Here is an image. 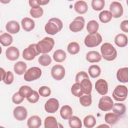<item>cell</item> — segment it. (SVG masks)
Here are the masks:
<instances>
[{
	"label": "cell",
	"instance_id": "1",
	"mask_svg": "<svg viewBox=\"0 0 128 128\" xmlns=\"http://www.w3.org/2000/svg\"><path fill=\"white\" fill-rule=\"evenodd\" d=\"M63 27L61 20L58 18H50L44 26L46 32L50 35H54L60 32Z\"/></svg>",
	"mask_w": 128,
	"mask_h": 128
},
{
	"label": "cell",
	"instance_id": "2",
	"mask_svg": "<svg viewBox=\"0 0 128 128\" xmlns=\"http://www.w3.org/2000/svg\"><path fill=\"white\" fill-rule=\"evenodd\" d=\"M100 51L103 58L108 61L114 60L117 56L116 48L110 43H104L100 47Z\"/></svg>",
	"mask_w": 128,
	"mask_h": 128
},
{
	"label": "cell",
	"instance_id": "3",
	"mask_svg": "<svg viewBox=\"0 0 128 128\" xmlns=\"http://www.w3.org/2000/svg\"><path fill=\"white\" fill-rule=\"evenodd\" d=\"M54 44V39L50 37H46L36 44L38 50L40 53L46 54L50 52Z\"/></svg>",
	"mask_w": 128,
	"mask_h": 128
},
{
	"label": "cell",
	"instance_id": "4",
	"mask_svg": "<svg viewBox=\"0 0 128 128\" xmlns=\"http://www.w3.org/2000/svg\"><path fill=\"white\" fill-rule=\"evenodd\" d=\"M102 42V38L99 33L88 34L85 38L84 42L88 48H93L98 46Z\"/></svg>",
	"mask_w": 128,
	"mask_h": 128
},
{
	"label": "cell",
	"instance_id": "5",
	"mask_svg": "<svg viewBox=\"0 0 128 128\" xmlns=\"http://www.w3.org/2000/svg\"><path fill=\"white\" fill-rule=\"evenodd\" d=\"M112 95L116 100L122 102L127 97L128 88L125 86L118 85L114 90Z\"/></svg>",
	"mask_w": 128,
	"mask_h": 128
},
{
	"label": "cell",
	"instance_id": "6",
	"mask_svg": "<svg viewBox=\"0 0 128 128\" xmlns=\"http://www.w3.org/2000/svg\"><path fill=\"white\" fill-rule=\"evenodd\" d=\"M42 72L41 69L38 67H32L25 72L24 79L27 82L36 80L40 78Z\"/></svg>",
	"mask_w": 128,
	"mask_h": 128
},
{
	"label": "cell",
	"instance_id": "7",
	"mask_svg": "<svg viewBox=\"0 0 128 128\" xmlns=\"http://www.w3.org/2000/svg\"><path fill=\"white\" fill-rule=\"evenodd\" d=\"M40 54V52L37 50L36 44H30L23 50L22 58L26 60H31Z\"/></svg>",
	"mask_w": 128,
	"mask_h": 128
},
{
	"label": "cell",
	"instance_id": "8",
	"mask_svg": "<svg viewBox=\"0 0 128 128\" xmlns=\"http://www.w3.org/2000/svg\"><path fill=\"white\" fill-rule=\"evenodd\" d=\"M114 105L113 101L108 96H103L102 97L98 102V108L102 111L107 112L111 110Z\"/></svg>",
	"mask_w": 128,
	"mask_h": 128
},
{
	"label": "cell",
	"instance_id": "9",
	"mask_svg": "<svg viewBox=\"0 0 128 128\" xmlns=\"http://www.w3.org/2000/svg\"><path fill=\"white\" fill-rule=\"evenodd\" d=\"M84 26V19L82 16H78L70 24L69 28L74 32L81 31Z\"/></svg>",
	"mask_w": 128,
	"mask_h": 128
},
{
	"label": "cell",
	"instance_id": "10",
	"mask_svg": "<svg viewBox=\"0 0 128 128\" xmlns=\"http://www.w3.org/2000/svg\"><path fill=\"white\" fill-rule=\"evenodd\" d=\"M51 75L54 79L61 80L65 76V69L62 65H54L51 69Z\"/></svg>",
	"mask_w": 128,
	"mask_h": 128
},
{
	"label": "cell",
	"instance_id": "11",
	"mask_svg": "<svg viewBox=\"0 0 128 128\" xmlns=\"http://www.w3.org/2000/svg\"><path fill=\"white\" fill-rule=\"evenodd\" d=\"M110 10L112 16L114 18L120 17L123 14V8L120 3L118 2H113L110 6Z\"/></svg>",
	"mask_w": 128,
	"mask_h": 128
},
{
	"label": "cell",
	"instance_id": "12",
	"mask_svg": "<svg viewBox=\"0 0 128 128\" xmlns=\"http://www.w3.org/2000/svg\"><path fill=\"white\" fill-rule=\"evenodd\" d=\"M59 107V102L57 99L51 98L46 102L44 109L48 113H54L56 112Z\"/></svg>",
	"mask_w": 128,
	"mask_h": 128
},
{
	"label": "cell",
	"instance_id": "13",
	"mask_svg": "<svg viewBox=\"0 0 128 128\" xmlns=\"http://www.w3.org/2000/svg\"><path fill=\"white\" fill-rule=\"evenodd\" d=\"M95 88L101 95H105L108 92V84L106 81L104 79L98 80L95 84Z\"/></svg>",
	"mask_w": 128,
	"mask_h": 128
},
{
	"label": "cell",
	"instance_id": "14",
	"mask_svg": "<svg viewBox=\"0 0 128 128\" xmlns=\"http://www.w3.org/2000/svg\"><path fill=\"white\" fill-rule=\"evenodd\" d=\"M14 116L18 120H24L27 116V110L22 106H18L14 108L13 112Z\"/></svg>",
	"mask_w": 128,
	"mask_h": 128
},
{
	"label": "cell",
	"instance_id": "15",
	"mask_svg": "<svg viewBox=\"0 0 128 128\" xmlns=\"http://www.w3.org/2000/svg\"><path fill=\"white\" fill-rule=\"evenodd\" d=\"M6 56L7 58L10 60H16L20 56V52L18 48L14 46L8 48L6 51Z\"/></svg>",
	"mask_w": 128,
	"mask_h": 128
},
{
	"label": "cell",
	"instance_id": "16",
	"mask_svg": "<svg viewBox=\"0 0 128 128\" xmlns=\"http://www.w3.org/2000/svg\"><path fill=\"white\" fill-rule=\"evenodd\" d=\"M118 80L122 83L128 82V68H120L116 73Z\"/></svg>",
	"mask_w": 128,
	"mask_h": 128
},
{
	"label": "cell",
	"instance_id": "17",
	"mask_svg": "<svg viewBox=\"0 0 128 128\" xmlns=\"http://www.w3.org/2000/svg\"><path fill=\"white\" fill-rule=\"evenodd\" d=\"M42 124L40 118L37 116L30 117L27 121V125L29 128H38Z\"/></svg>",
	"mask_w": 128,
	"mask_h": 128
},
{
	"label": "cell",
	"instance_id": "18",
	"mask_svg": "<svg viewBox=\"0 0 128 128\" xmlns=\"http://www.w3.org/2000/svg\"><path fill=\"white\" fill-rule=\"evenodd\" d=\"M6 30L10 34H14L18 32L20 30V26L18 22L15 20L8 22L6 26Z\"/></svg>",
	"mask_w": 128,
	"mask_h": 128
},
{
	"label": "cell",
	"instance_id": "19",
	"mask_svg": "<svg viewBox=\"0 0 128 128\" xmlns=\"http://www.w3.org/2000/svg\"><path fill=\"white\" fill-rule=\"evenodd\" d=\"M21 23L23 29L28 32L32 30L35 26L34 21L29 18H24L22 20Z\"/></svg>",
	"mask_w": 128,
	"mask_h": 128
},
{
	"label": "cell",
	"instance_id": "20",
	"mask_svg": "<svg viewBox=\"0 0 128 128\" xmlns=\"http://www.w3.org/2000/svg\"><path fill=\"white\" fill-rule=\"evenodd\" d=\"M86 59L90 62H99L102 60V56L96 51H90L86 55Z\"/></svg>",
	"mask_w": 128,
	"mask_h": 128
},
{
	"label": "cell",
	"instance_id": "21",
	"mask_svg": "<svg viewBox=\"0 0 128 128\" xmlns=\"http://www.w3.org/2000/svg\"><path fill=\"white\" fill-rule=\"evenodd\" d=\"M74 10L78 14H84L88 10V5L83 0L77 1L74 6Z\"/></svg>",
	"mask_w": 128,
	"mask_h": 128
},
{
	"label": "cell",
	"instance_id": "22",
	"mask_svg": "<svg viewBox=\"0 0 128 128\" xmlns=\"http://www.w3.org/2000/svg\"><path fill=\"white\" fill-rule=\"evenodd\" d=\"M114 42L119 47H124L128 44V38L123 34H118L114 38Z\"/></svg>",
	"mask_w": 128,
	"mask_h": 128
},
{
	"label": "cell",
	"instance_id": "23",
	"mask_svg": "<svg viewBox=\"0 0 128 128\" xmlns=\"http://www.w3.org/2000/svg\"><path fill=\"white\" fill-rule=\"evenodd\" d=\"M60 114L63 119H69L72 115V108L68 105L62 106L60 110Z\"/></svg>",
	"mask_w": 128,
	"mask_h": 128
},
{
	"label": "cell",
	"instance_id": "24",
	"mask_svg": "<svg viewBox=\"0 0 128 128\" xmlns=\"http://www.w3.org/2000/svg\"><path fill=\"white\" fill-rule=\"evenodd\" d=\"M84 94H86L91 93L92 90V84L89 78L82 80L80 82Z\"/></svg>",
	"mask_w": 128,
	"mask_h": 128
},
{
	"label": "cell",
	"instance_id": "25",
	"mask_svg": "<svg viewBox=\"0 0 128 128\" xmlns=\"http://www.w3.org/2000/svg\"><path fill=\"white\" fill-rule=\"evenodd\" d=\"M112 108L113 112L117 114L119 117L124 115L126 110L125 105L121 103H116L114 104Z\"/></svg>",
	"mask_w": 128,
	"mask_h": 128
},
{
	"label": "cell",
	"instance_id": "26",
	"mask_svg": "<svg viewBox=\"0 0 128 128\" xmlns=\"http://www.w3.org/2000/svg\"><path fill=\"white\" fill-rule=\"evenodd\" d=\"M44 126L45 128H56L58 127L56 118L52 116H48L45 118Z\"/></svg>",
	"mask_w": 128,
	"mask_h": 128
},
{
	"label": "cell",
	"instance_id": "27",
	"mask_svg": "<svg viewBox=\"0 0 128 128\" xmlns=\"http://www.w3.org/2000/svg\"><path fill=\"white\" fill-rule=\"evenodd\" d=\"M26 70V64L22 61L17 62L14 65V70L15 72L18 74H22Z\"/></svg>",
	"mask_w": 128,
	"mask_h": 128
},
{
	"label": "cell",
	"instance_id": "28",
	"mask_svg": "<svg viewBox=\"0 0 128 128\" xmlns=\"http://www.w3.org/2000/svg\"><path fill=\"white\" fill-rule=\"evenodd\" d=\"M119 120V116L114 112H108L106 114L104 120L106 122L110 124H114Z\"/></svg>",
	"mask_w": 128,
	"mask_h": 128
},
{
	"label": "cell",
	"instance_id": "29",
	"mask_svg": "<svg viewBox=\"0 0 128 128\" xmlns=\"http://www.w3.org/2000/svg\"><path fill=\"white\" fill-rule=\"evenodd\" d=\"M66 56V53L63 50H58L54 52L53 54V58L56 62H61L65 60Z\"/></svg>",
	"mask_w": 128,
	"mask_h": 128
},
{
	"label": "cell",
	"instance_id": "30",
	"mask_svg": "<svg viewBox=\"0 0 128 128\" xmlns=\"http://www.w3.org/2000/svg\"><path fill=\"white\" fill-rule=\"evenodd\" d=\"M99 28L98 22L94 20H92L90 21L86 26V30L90 34H93L97 32Z\"/></svg>",
	"mask_w": 128,
	"mask_h": 128
},
{
	"label": "cell",
	"instance_id": "31",
	"mask_svg": "<svg viewBox=\"0 0 128 128\" xmlns=\"http://www.w3.org/2000/svg\"><path fill=\"white\" fill-rule=\"evenodd\" d=\"M0 42L3 46H7L12 43V37L8 33H4L0 35Z\"/></svg>",
	"mask_w": 128,
	"mask_h": 128
},
{
	"label": "cell",
	"instance_id": "32",
	"mask_svg": "<svg viewBox=\"0 0 128 128\" xmlns=\"http://www.w3.org/2000/svg\"><path fill=\"white\" fill-rule=\"evenodd\" d=\"M71 92L72 94L77 97H80L82 96L84 92L80 82H76L74 84L71 88Z\"/></svg>",
	"mask_w": 128,
	"mask_h": 128
},
{
	"label": "cell",
	"instance_id": "33",
	"mask_svg": "<svg viewBox=\"0 0 128 128\" xmlns=\"http://www.w3.org/2000/svg\"><path fill=\"white\" fill-rule=\"evenodd\" d=\"M98 16L101 22L103 23H107L111 20L112 16L110 12L104 10L100 13Z\"/></svg>",
	"mask_w": 128,
	"mask_h": 128
},
{
	"label": "cell",
	"instance_id": "34",
	"mask_svg": "<svg viewBox=\"0 0 128 128\" xmlns=\"http://www.w3.org/2000/svg\"><path fill=\"white\" fill-rule=\"evenodd\" d=\"M68 124L72 128H81L82 127L80 120L76 116H72L69 118Z\"/></svg>",
	"mask_w": 128,
	"mask_h": 128
},
{
	"label": "cell",
	"instance_id": "35",
	"mask_svg": "<svg viewBox=\"0 0 128 128\" xmlns=\"http://www.w3.org/2000/svg\"><path fill=\"white\" fill-rule=\"evenodd\" d=\"M19 92L24 98H28L32 95L34 90L28 86H22L19 89Z\"/></svg>",
	"mask_w": 128,
	"mask_h": 128
},
{
	"label": "cell",
	"instance_id": "36",
	"mask_svg": "<svg viewBox=\"0 0 128 128\" xmlns=\"http://www.w3.org/2000/svg\"><path fill=\"white\" fill-rule=\"evenodd\" d=\"M84 126L87 128H93L96 124V120L93 116L88 115L84 118Z\"/></svg>",
	"mask_w": 128,
	"mask_h": 128
},
{
	"label": "cell",
	"instance_id": "37",
	"mask_svg": "<svg viewBox=\"0 0 128 128\" xmlns=\"http://www.w3.org/2000/svg\"><path fill=\"white\" fill-rule=\"evenodd\" d=\"M88 73L90 76L92 78L98 77L101 72L100 68L98 65H92L88 68Z\"/></svg>",
	"mask_w": 128,
	"mask_h": 128
},
{
	"label": "cell",
	"instance_id": "38",
	"mask_svg": "<svg viewBox=\"0 0 128 128\" xmlns=\"http://www.w3.org/2000/svg\"><path fill=\"white\" fill-rule=\"evenodd\" d=\"M80 46L78 43L76 42H72L70 43L67 48L68 52L72 54H78L80 51Z\"/></svg>",
	"mask_w": 128,
	"mask_h": 128
},
{
	"label": "cell",
	"instance_id": "39",
	"mask_svg": "<svg viewBox=\"0 0 128 128\" xmlns=\"http://www.w3.org/2000/svg\"><path fill=\"white\" fill-rule=\"evenodd\" d=\"M80 104L84 106H90L92 102V95L90 94L82 96L80 97Z\"/></svg>",
	"mask_w": 128,
	"mask_h": 128
},
{
	"label": "cell",
	"instance_id": "40",
	"mask_svg": "<svg viewBox=\"0 0 128 128\" xmlns=\"http://www.w3.org/2000/svg\"><path fill=\"white\" fill-rule=\"evenodd\" d=\"M51 62L50 56L46 54H42L38 58V62L42 66H48L50 64Z\"/></svg>",
	"mask_w": 128,
	"mask_h": 128
},
{
	"label": "cell",
	"instance_id": "41",
	"mask_svg": "<svg viewBox=\"0 0 128 128\" xmlns=\"http://www.w3.org/2000/svg\"><path fill=\"white\" fill-rule=\"evenodd\" d=\"M104 0H93L92 2V6L94 10H100L104 8Z\"/></svg>",
	"mask_w": 128,
	"mask_h": 128
},
{
	"label": "cell",
	"instance_id": "42",
	"mask_svg": "<svg viewBox=\"0 0 128 128\" xmlns=\"http://www.w3.org/2000/svg\"><path fill=\"white\" fill-rule=\"evenodd\" d=\"M43 13V10L40 6L35 8H32L30 10V14L34 18H40L42 16Z\"/></svg>",
	"mask_w": 128,
	"mask_h": 128
},
{
	"label": "cell",
	"instance_id": "43",
	"mask_svg": "<svg viewBox=\"0 0 128 128\" xmlns=\"http://www.w3.org/2000/svg\"><path fill=\"white\" fill-rule=\"evenodd\" d=\"M38 92L40 96L43 97H48L50 96L51 90L50 88L46 86H42L38 90Z\"/></svg>",
	"mask_w": 128,
	"mask_h": 128
},
{
	"label": "cell",
	"instance_id": "44",
	"mask_svg": "<svg viewBox=\"0 0 128 128\" xmlns=\"http://www.w3.org/2000/svg\"><path fill=\"white\" fill-rule=\"evenodd\" d=\"M14 78L13 74L10 71H8L2 80L6 84H10L13 82Z\"/></svg>",
	"mask_w": 128,
	"mask_h": 128
},
{
	"label": "cell",
	"instance_id": "45",
	"mask_svg": "<svg viewBox=\"0 0 128 128\" xmlns=\"http://www.w3.org/2000/svg\"><path fill=\"white\" fill-rule=\"evenodd\" d=\"M24 98L20 94L19 92H18L13 95L12 97V100L13 102L16 104H20L23 102Z\"/></svg>",
	"mask_w": 128,
	"mask_h": 128
},
{
	"label": "cell",
	"instance_id": "46",
	"mask_svg": "<svg viewBox=\"0 0 128 128\" xmlns=\"http://www.w3.org/2000/svg\"><path fill=\"white\" fill-rule=\"evenodd\" d=\"M85 78H89L87 73L84 71L78 72L76 76V82H80L82 80Z\"/></svg>",
	"mask_w": 128,
	"mask_h": 128
},
{
	"label": "cell",
	"instance_id": "47",
	"mask_svg": "<svg viewBox=\"0 0 128 128\" xmlns=\"http://www.w3.org/2000/svg\"><path fill=\"white\" fill-rule=\"evenodd\" d=\"M40 98V96L39 94H38V92L36 91V90H34L33 94H32V95L31 96H30L28 98H26V100L30 103L34 104V103H36V102Z\"/></svg>",
	"mask_w": 128,
	"mask_h": 128
},
{
	"label": "cell",
	"instance_id": "48",
	"mask_svg": "<svg viewBox=\"0 0 128 128\" xmlns=\"http://www.w3.org/2000/svg\"><path fill=\"white\" fill-rule=\"evenodd\" d=\"M120 28L123 32H128V20H125L122 21L120 24Z\"/></svg>",
	"mask_w": 128,
	"mask_h": 128
},
{
	"label": "cell",
	"instance_id": "49",
	"mask_svg": "<svg viewBox=\"0 0 128 128\" xmlns=\"http://www.w3.org/2000/svg\"><path fill=\"white\" fill-rule=\"evenodd\" d=\"M30 6L32 8H35L40 6V4L38 2V0H30L28 1Z\"/></svg>",
	"mask_w": 128,
	"mask_h": 128
},
{
	"label": "cell",
	"instance_id": "50",
	"mask_svg": "<svg viewBox=\"0 0 128 128\" xmlns=\"http://www.w3.org/2000/svg\"><path fill=\"white\" fill-rule=\"evenodd\" d=\"M50 2L49 0H38V2L40 5H45L48 3Z\"/></svg>",
	"mask_w": 128,
	"mask_h": 128
},
{
	"label": "cell",
	"instance_id": "51",
	"mask_svg": "<svg viewBox=\"0 0 128 128\" xmlns=\"http://www.w3.org/2000/svg\"><path fill=\"white\" fill-rule=\"evenodd\" d=\"M0 70H1V72H2V76H1V80H2L3 78L4 77V76H5V75L6 74V72L2 68H0Z\"/></svg>",
	"mask_w": 128,
	"mask_h": 128
}]
</instances>
